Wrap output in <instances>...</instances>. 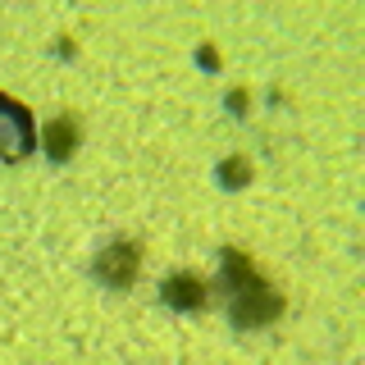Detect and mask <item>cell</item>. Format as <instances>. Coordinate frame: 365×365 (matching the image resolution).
<instances>
[{
  "label": "cell",
  "instance_id": "cell-1",
  "mask_svg": "<svg viewBox=\"0 0 365 365\" xmlns=\"http://www.w3.org/2000/svg\"><path fill=\"white\" fill-rule=\"evenodd\" d=\"M37 146V123H32V110L19 106L14 96L0 91V160H23Z\"/></svg>",
  "mask_w": 365,
  "mask_h": 365
}]
</instances>
